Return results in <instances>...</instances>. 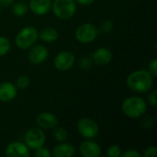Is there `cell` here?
I'll list each match as a JSON object with an SVG mask.
<instances>
[{
	"instance_id": "1",
	"label": "cell",
	"mask_w": 157,
	"mask_h": 157,
	"mask_svg": "<svg viewBox=\"0 0 157 157\" xmlns=\"http://www.w3.org/2000/svg\"><path fill=\"white\" fill-rule=\"evenodd\" d=\"M153 75L145 70L132 73L127 78V86L136 93H145L153 86Z\"/></svg>"
},
{
	"instance_id": "2",
	"label": "cell",
	"mask_w": 157,
	"mask_h": 157,
	"mask_svg": "<svg viewBox=\"0 0 157 157\" xmlns=\"http://www.w3.org/2000/svg\"><path fill=\"white\" fill-rule=\"evenodd\" d=\"M147 109L145 101L139 97H130L122 103L123 113L132 119L142 117Z\"/></svg>"
},
{
	"instance_id": "3",
	"label": "cell",
	"mask_w": 157,
	"mask_h": 157,
	"mask_svg": "<svg viewBox=\"0 0 157 157\" xmlns=\"http://www.w3.org/2000/svg\"><path fill=\"white\" fill-rule=\"evenodd\" d=\"M52 9L58 18L69 19L76 11V4L75 0H54Z\"/></svg>"
},
{
	"instance_id": "4",
	"label": "cell",
	"mask_w": 157,
	"mask_h": 157,
	"mask_svg": "<svg viewBox=\"0 0 157 157\" xmlns=\"http://www.w3.org/2000/svg\"><path fill=\"white\" fill-rule=\"evenodd\" d=\"M38 38L39 31L34 27H26L16 36V44L19 49L27 50L37 41Z\"/></svg>"
},
{
	"instance_id": "5",
	"label": "cell",
	"mask_w": 157,
	"mask_h": 157,
	"mask_svg": "<svg viewBox=\"0 0 157 157\" xmlns=\"http://www.w3.org/2000/svg\"><path fill=\"white\" fill-rule=\"evenodd\" d=\"M98 34V30L95 25L85 23L78 27L75 32L76 40L81 43H90L94 41Z\"/></svg>"
},
{
	"instance_id": "6",
	"label": "cell",
	"mask_w": 157,
	"mask_h": 157,
	"mask_svg": "<svg viewBox=\"0 0 157 157\" xmlns=\"http://www.w3.org/2000/svg\"><path fill=\"white\" fill-rule=\"evenodd\" d=\"M26 145L33 150L43 146L45 143V134L40 128L34 127L29 129L25 135Z\"/></svg>"
},
{
	"instance_id": "7",
	"label": "cell",
	"mask_w": 157,
	"mask_h": 157,
	"mask_svg": "<svg viewBox=\"0 0 157 157\" xmlns=\"http://www.w3.org/2000/svg\"><path fill=\"white\" fill-rule=\"evenodd\" d=\"M77 128L79 133L86 139L95 138L98 133V124L89 118L80 119L77 123Z\"/></svg>"
},
{
	"instance_id": "8",
	"label": "cell",
	"mask_w": 157,
	"mask_h": 157,
	"mask_svg": "<svg viewBox=\"0 0 157 157\" xmlns=\"http://www.w3.org/2000/svg\"><path fill=\"white\" fill-rule=\"evenodd\" d=\"M75 55L67 51L59 52L54 59V66L59 71H67L75 64Z\"/></svg>"
},
{
	"instance_id": "9",
	"label": "cell",
	"mask_w": 157,
	"mask_h": 157,
	"mask_svg": "<svg viewBox=\"0 0 157 157\" xmlns=\"http://www.w3.org/2000/svg\"><path fill=\"white\" fill-rule=\"evenodd\" d=\"M29 147L19 142L11 143L6 148V155L7 157H29Z\"/></svg>"
},
{
	"instance_id": "10",
	"label": "cell",
	"mask_w": 157,
	"mask_h": 157,
	"mask_svg": "<svg viewBox=\"0 0 157 157\" xmlns=\"http://www.w3.org/2000/svg\"><path fill=\"white\" fill-rule=\"evenodd\" d=\"M29 60L33 64L42 63L48 57V50L43 45H36L32 47L29 52Z\"/></svg>"
},
{
	"instance_id": "11",
	"label": "cell",
	"mask_w": 157,
	"mask_h": 157,
	"mask_svg": "<svg viewBox=\"0 0 157 157\" xmlns=\"http://www.w3.org/2000/svg\"><path fill=\"white\" fill-rule=\"evenodd\" d=\"M36 123L42 129H52L57 126L58 119L50 112H41L36 117Z\"/></svg>"
},
{
	"instance_id": "12",
	"label": "cell",
	"mask_w": 157,
	"mask_h": 157,
	"mask_svg": "<svg viewBox=\"0 0 157 157\" xmlns=\"http://www.w3.org/2000/svg\"><path fill=\"white\" fill-rule=\"evenodd\" d=\"M17 94V86L10 82H3L0 84V101H12Z\"/></svg>"
},
{
	"instance_id": "13",
	"label": "cell",
	"mask_w": 157,
	"mask_h": 157,
	"mask_svg": "<svg viewBox=\"0 0 157 157\" xmlns=\"http://www.w3.org/2000/svg\"><path fill=\"white\" fill-rule=\"evenodd\" d=\"M80 154L84 157H98L101 154L100 146L92 141H86L80 144Z\"/></svg>"
},
{
	"instance_id": "14",
	"label": "cell",
	"mask_w": 157,
	"mask_h": 157,
	"mask_svg": "<svg viewBox=\"0 0 157 157\" xmlns=\"http://www.w3.org/2000/svg\"><path fill=\"white\" fill-rule=\"evenodd\" d=\"M92 61L98 65H107L112 60V53L107 48H99L92 53Z\"/></svg>"
},
{
	"instance_id": "15",
	"label": "cell",
	"mask_w": 157,
	"mask_h": 157,
	"mask_svg": "<svg viewBox=\"0 0 157 157\" xmlns=\"http://www.w3.org/2000/svg\"><path fill=\"white\" fill-rule=\"evenodd\" d=\"M29 8L35 15L43 16L51 10L52 1L51 0H30Z\"/></svg>"
},
{
	"instance_id": "16",
	"label": "cell",
	"mask_w": 157,
	"mask_h": 157,
	"mask_svg": "<svg viewBox=\"0 0 157 157\" xmlns=\"http://www.w3.org/2000/svg\"><path fill=\"white\" fill-rule=\"evenodd\" d=\"M55 157H71L75 155V147L69 144H61L53 148Z\"/></svg>"
},
{
	"instance_id": "17",
	"label": "cell",
	"mask_w": 157,
	"mask_h": 157,
	"mask_svg": "<svg viewBox=\"0 0 157 157\" xmlns=\"http://www.w3.org/2000/svg\"><path fill=\"white\" fill-rule=\"evenodd\" d=\"M58 31L53 28H45L40 30L39 37L45 42H53L58 39Z\"/></svg>"
},
{
	"instance_id": "18",
	"label": "cell",
	"mask_w": 157,
	"mask_h": 157,
	"mask_svg": "<svg viewBox=\"0 0 157 157\" xmlns=\"http://www.w3.org/2000/svg\"><path fill=\"white\" fill-rule=\"evenodd\" d=\"M28 12V6L23 2L15 3L12 6V13L16 17H22Z\"/></svg>"
},
{
	"instance_id": "19",
	"label": "cell",
	"mask_w": 157,
	"mask_h": 157,
	"mask_svg": "<svg viewBox=\"0 0 157 157\" xmlns=\"http://www.w3.org/2000/svg\"><path fill=\"white\" fill-rule=\"evenodd\" d=\"M53 138L58 142H65L68 138V132L64 128H56L53 132Z\"/></svg>"
},
{
	"instance_id": "20",
	"label": "cell",
	"mask_w": 157,
	"mask_h": 157,
	"mask_svg": "<svg viewBox=\"0 0 157 157\" xmlns=\"http://www.w3.org/2000/svg\"><path fill=\"white\" fill-rule=\"evenodd\" d=\"M11 44L7 38L0 36V56L6 55L10 50Z\"/></svg>"
},
{
	"instance_id": "21",
	"label": "cell",
	"mask_w": 157,
	"mask_h": 157,
	"mask_svg": "<svg viewBox=\"0 0 157 157\" xmlns=\"http://www.w3.org/2000/svg\"><path fill=\"white\" fill-rule=\"evenodd\" d=\"M92 59L89 58V57H86V56H84V57H81L79 60H78V65L81 69L83 70H88L91 68L93 63H92Z\"/></svg>"
},
{
	"instance_id": "22",
	"label": "cell",
	"mask_w": 157,
	"mask_h": 157,
	"mask_svg": "<svg viewBox=\"0 0 157 157\" xmlns=\"http://www.w3.org/2000/svg\"><path fill=\"white\" fill-rule=\"evenodd\" d=\"M29 85V78L26 75H21L16 80V86L19 89H25Z\"/></svg>"
},
{
	"instance_id": "23",
	"label": "cell",
	"mask_w": 157,
	"mask_h": 157,
	"mask_svg": "<svg viewBox=\"0 0 157 157\" xmlns=\"http://www.w3.org/2000/svg\"><path fill=\"white\" fill-rule=\"evenodd\" d=\"M114 28V24L109 19H105L100 24V31L102 33H109Z\"/></svg>"
},
{
	"instance_id": "24",
	"label": "cell",
	"mask_w": 157,
	"mask_h": 157,
	"mask_svg": "<svg viewBox=\"0 0 157 157\" xmlns=\"http://www.w3.org/2000/svg\"><path fill=\"white\" fill-rule=\"evenodd\" d=\"M107 155L109 157H119L121 155V148L118 145H112L108 149Z\"/></svg>"
},
{
	"instance_id": "25",
	"label": "cell",
	"mask_w": 157,
	"mask_h": 157,
	"mask_svg": "<svg viewBox=\"0 0 157 157\" xmlns=\"http://www.w3.org/2000/svg\"><path fill=\"white\" fill-rule=\"evenodd\" d=\"M35 155L37 157H51L52 156V154L50 153L48 148H45V147L41 146L40 148L36 149Z\"/></svg>"
},
{
	"instance_id": "26",
	"label": "cell",
	"mask_w": 157,
	"mask_h": 157,
	"mask_svg": "<svg viewBox=\"0 0 157 157\" xmlns=\"http://www.w3.org/2000/svg\"><path fill=\"white\" fill-rule=\"evenodd\" d=\"M153 77H155L157 75V59H154L150 64H149V71H148Z\"/></svg>"
},
{
	"instance_id": "27",
	"label": "cell",
	"mask_w": 157,
	"mask_h": 157,
	"mask_svg": "<svg viewBox=\"0 0 157 157\" xmlns=\"http://www.w3.org/2000/svg\"><path fill=\"white\" fill-rule=\"evenodd\" d=\"M157 155V148L155 146H150L145 150L144 157H155Z\"/></svg>"
},
{
	"instance_id": "28",
	"label": "cell",
	"mask_w": 157,
	"mask_h": 157,
	"mask_svg": "<svg viewBox=\"0 0 157 157\" xmlns=\"http://www.w3.org/2000/svg\"><path fill=\"white\" fill-rule=\"evenodd\" d=\"M141 125L145 128V129H149L153 126V119L151 117H145L141 121Z\"/></svg>"
},
{
	"instance_id": "29",
	"label": "cell",
	"mask_w": 157,
	"mask_h": 157,
	"mask_svg": "<svg viewBox=\"0 0 157 157\" xmlns=\"http://www.w3.org/2000/svg\"><path fill=\"white\" fill-rule=\"evenodd\" d=\"M148 101H149V103L153 106V107H156L157 105V91L156 90H155V91H153L150 95H149V97H148Z\"/></svg>"
},
{
	"instance_id": "30",
	"label": "cell",
	"mask_w": 157,
	"mask_h": 157,
	"mask_svg": "<svg viewBox=\"0 0 157 157\" xmlns=\"http://www.w3.org/2000/svg\"><path fill=\"white\" fill-rule=\"evenodd\" d=\"M121 156L122 157H140L141 156V155H140V153H138L137 151H135V150H129V151H127V152H125V153H123V154H121Z\"/></svg>"
},
{
	"instance_id": "31",
	"label": "cell",
	"mask_w": 157,
	"mask_h": 157,
	"mask_svg": "<svg viewBox=\"0 0 157 157\" xmlns=\"http://www.w3.org/2000/svg\"><path fill=\"white\" fill-rule=\"evenodd\" d=\"M14 3V0H0V6L7 7Z\"/></svg>"
},
{
	"instance_id": "32",
	"label": "cell",
	"mask_w": 157,
	"mask_h": 157,
	"mask_svg": "<svg viewBox=\"0 0 157 157\" xmlns=\"http://www.w3.org/2000/svg\"><path fill=\"white\" fill-rule=\"evenodd\" d=\"M76 3H78L79 5H82V6H88V5H91L94 0H75Z\"/></svg>"
},
{
	"instance_id": "33",
	"label": "cell",
	"mask_w": 157,
	"mask_h": 157,
	"mask_svg": "<svg viewBox=\"0 0 157 157\" xmlns=\"http://www.w3.org/2000/svg\"><path fill=\"white\" fill-rule=\"evenodd\" d=\"M0 16H1V9H0Z\"/></svg>"
}]
</instances>
